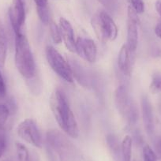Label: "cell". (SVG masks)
Segmentation results:
<instances>
[{
  "label": "cell",
  "instance_id": "6da1fadb",
  "mask_svg": "<svg viewBox=\"0 0 161 161\" xmlns=\"http://www.w3.org/2000/svg\"><path fill=\"white\" fill-rule=\"evenodd\" d=\"M50 105L54 117L60 128L68 136L77 138L79 134L78 126L66 94L60 89H55L51 96Z\"/></svg>",
  "mask_w": 161,
  "mask_h": 161
},
{
  "label": "cell",
  "instance_id": "7a4b0ae2",
  "mask_svg": "<svg viewBox=\"0 0 161 161\" xmlns=\"http://www.w3.org/2000/svg\"><path fill=\"white\" fill-rule=\"evenodd\" d=\"M15 64L22 77L31 79L36 76V64L30 45L22 32L15 35Z\"/></svg>",
  "mask_w": 161,
  "mask_h": 161
},
{
  "label": "cell",
  "instance_id": "3957f363",
  "mask_svg": "<svg viewBox=\"0 0 161 161\" xmlns=\"http://www.w3.org/2000/svg\"><path fill=\"white\" fill-rule=\"evenodd\" d=\"M46 140L61 161H81L78 149L60 131L57 130H48L46 134Z\"/></svg>",
  "mask_w": 161,
  "mask_h": 161
},
{
  "label": "cell",
  "instance_id": "277c9868",
  "mask_svg": "<svg viewBox=\"0 0 161 161\" xmlns=\"http://www.w3.org/2000/svg\"><path fill=\"white\" fill-rule=\"evenodd\" d=\"M91 23L96 35L102 42L113 41L117 38V25L106 12L100 11L92 17Z\"/></svg>",
  "mask_w": 161,
  "mask_h": 161
},
{
  "label": "cell",
  "instance_id": "5b68a950",
  "mask_svg": "<svg viewBox=\"0 0 161 161\" xmlns=\"http://www.w3.org/2000/svg\"><path fill=\"white\" fill-rule=\"evenodd\" d=\"M116 108L121 115L126 119L130 125H134L138 118V111L135 104L130 100L127 88L122 85L117 88L114 93Z\"/></svg>",
  "mask_w": 161,
  "mask_h": 161
},
{
  "label": "cell",
  "instance_id": "8992f818",
  "mask_svg": "<svg viewBox=\"0 0 161 161\" xmlns=\"http://www.w3.org/2000/svg\"><path fill=\"white\" fill-rule=\"evenodd\" d=\"M46 58L51 68L61 78L69 83L74 82V78L69 63L52 46L46 47Z\"/></svg>",
  "mask_w": 161,
  "mask_h": 161
},
{
  "label": "cell",
  "instance_id": "52a82bcc",
  "mask_svg": "<svg viewBox=\"0 0 161 161\" xmlns=\"http://www.w3.org/2000/svg\"><path fill=\"white\" fill-rule=\"evenodd\" d=\"M18 135L33 146L41 148L43 145L42 137L34 120L27 119L22 121L17 128Z\"/></svg>",
  "mask_w": 161,
  "mask_h": 161
},
{
  "label": "cell",
  "instance_id": "ba28073f",
  "mask_svg": "<svg viewBox=\"0 0 161 161\" xmlns=\"http://www.w3.org/2000/svg\"><path fill=\"white\" fill-rule=\"evenodd\" d=\"M138 14L130 6L127 10V39L126 44L131 53H134L138 44Z\"/></svg>",
  "mask_w": 161,
  "mask_h": 161
},
{
  "label": "cell",
  "instance_id": "9c48e42d",
  "mask_svg": "<svg viewBox=\"0 0 161 161\" xmlns=\"http://www.w3.org/2000/svg\"><path fill=\"white\" fill-rule=\"evenodd\" d=\"M9 18L15 35L21 33L25 20V0H13L9 9Z\"/></svg>",
  "mask_w": 161,
  "mask_h": 161
},
{
  "label": "cell",
  "instance_id": "30bf717a",
  "mask_svg": "<svg viewBox=\"0 0 161 161\" xmlns=\"http://www.w3.org/2000/svg\"><path fill=\"white\" fill-rule=\"evenodd\" d=\"M76 53L89 63L97 60V47L93 40L85 37H78L76 40Z\"/></svg>",
  "mask_w": 161,
  "mask_h": 161
},
{
  "label": "cell",
  "instance_id": "8fae6325",
  "mask_svg": "<svg viewBox=\"0 0 161 161\" xmlns=\"http://www.w3.org/2000/svg\"><path fill=\"white\" fill-rule=\"evenodd\" d=\"M68 63L70 66L74 78L80 86L85 88H91L93 86V80L90 74L77 60L69 58L68 59Z\"/></svg>",
  "mask_w": 161,
  "mask_h": 161
},
{
  "label": "cell",
  "instance_id": "7c38bea8",
  "mask_svg": "<svg viewBox=\"0 0 161 161\" xmlns=\"http://www.w3.org/2000/svg\"><path fill=\"white\" fill-rule=\"evenodd\" d=\"M61 32L62 40H63L66 48L70 52H76V40L74 38V32L72 25L64 18L59 19V25H58Z\"/></svg>",
  "mask_w": 161,
  "mask_h": 161
},
{
  "label": "cell",
  "instance_id": "4fadbf2b",
  "mask_svg": "<svg viewBox=\"0 0 161 161\" xmlns=\"http://www.w3.org/2000/svg\"><path fill=\"white\" fill-rule=\"evenodd\" d=\"M141 107H142V118L145 126V131L149 136H152L154 133V118L152 104L147 97L143 96L141 100Z\"/></svg>",
  "mask_w": 161,
  "mask_h": 161
},
{
  "label": "cell",
  "instance_id": "5bb4252c",
  "mask_svg": "<svg viewBox=\"0 0 161 161\" xmlns=\"http://www.w3.org/2000/svg\"><path fill=\"white\" fill-rule=\"evenodd\" d=\"M130 52L127 46L123 45L121 47L118 57L119 68L124 75H130L131 71V57Z\"/></svg>",
  "mask_w": 161,
  "mask_h": 161
},
{
  "label": "cell",
  "instance_id": "9a60e30c",
  "mask_svg": "<svg viewBox=\"0 0 161 161\" xmlns=\"http://www.w3.org/2000/svg\"><path fill=\"white\" fill-rule=\"evenodd\" d=\"M106 142L115 161H119L122 157V148L119 140L114 134H108L106 136Z\"/></svg>",
  "mask_w": 161,
  "mask_h": 161
},
{
  "label": "cell",
  "instance_id": "2e32d148",
  "mask_svg": "<svg viewBox=\"0 0 161 161\" xmlns=\"http://www.w3.org/2000/svg\"><path fill=\"white\" fill-rule=\"evenodd\" d=\"M132 137L129 135L126 136V137L123 138L122 143H121L123 161H131V156H132Z\"/></svg>",
  "mask_w": 161,
  "mask_h": 161
},
{
  "label": "cell",
  "instance_id": "e0dca14e",
  "mask_svg": "<svg viewBox=\"0 0 161 161\" xmlns=\"http://www.w3.org/2000/svg\"><path fill=\"white\" fill-rule=\"evenodd\" d=\"M7 52V40L2 27H0V67H3L6 63Z\"/></svg>",
  "mask_w": 161,
  "mask_h": 161
},
{
  "label": "cell",
  "instance_id": "ac0fdd59",
  "mask_svg": "<svg viewBox=\"0 0 161 161\" xmlns=\"http://www.w3.org/2000/svg\"><path fill=\"white\" fill-rule=\"evenodd\" d=\"M49 29H50L51 37H52L53 42L56 44H60L62 42V36L59 27L55 22H51Z\"/></svg>",
  "mask_w": 161,
  "mask_h": 161
},
{
  "label": "cell",
  "instance_id": "d6986e66",
  "mask_svg": "<svg viewBox=\"0 0 161 161\" xmlns=\"http://www.w3.org/2000/svg\"><path fill=\"white\" fill-rule=\"evenodd\" d=\"M150 92L152 93H159L161 92V75L156 74L153 76L152 82L149 86Z\"/></svg>",
  "mask_w": 161,
  "mask_h": 161
},
{
  "label": "cell",
  "instance_id": "ffe728a7",
  "mask_svg": "<svg viewBox=\"0 0 161 161\" xmlns=\"http://www.w3.org/2000/svg\"><path fill=\"white\" fill-rule=\"evenodd\" d=\"M16 149L19 161H29L30 153L25 145L21 143H16Z\"/></svg>",
  "mask_w": 161,
  "mask_h": 161
},
{
  "label": "cell",
  "instance_id": "44dd1931",
  "mask_svg": "<svg viewBox=\"0 0 161 161\" xmlns=\"http://www.w3.org/2000/svg\"><path fill=\"white\" fill-rule=\"evenodd\" d=\"M143 161H157L156 153L148 145L143 148Z\"/></svg>",
  "mask_w": 161,
  "mask_h": 161
},
{
  "label": "cell",
  "instance_id": "7402d4cb",
  "mask_svg": "<svg viewBox=\"0 0 161 161\" xmlns=\"http://www.w3.org/2000/svg\"><path fill=\"white\" fill-rule=\"evenodd\" d=\"M10 115V110L5 104L0 103V129L3 128Z\"/></svg>",
  "mask_w": 161,
  "mask_h": 161
},
{
  "label": "cell",
  "instance_id": "603a6c76",
  "mask_svg": "<svg viewBox=\"0 0 161 161\" xmlns=\"http://www.w3.org/2000/svg\"><path fill=\"white\" fill-rule=\"evenodd\" d=\"M98 1L107 10L111 12V13L116 12L119 8L118 0H98Z\"/></svg>",
  "mask_w": 161,
  "mask_h": 161
},
{
  "label": "cell",
  "instance_id": "cb8c5ba5",
  "mask_svg": "<svg viewBox=\"0 0 161 161\" xmlns=\"http://www.w3.org/2000/svg\"><path fill=\"white\" fill-rule=\"evenodd\" d=\"M7 148V135L3 128L0 129V158L2 157Z\"/></svg>",
  "mask_w": 161,
  "mask_h": 161
},
{
  "label": "cell",
  "instance_id": "d4e9b609",
  "mask_svg": "<svg viewBox=\"0 0 161 161\" xmlns=\"http://www.w3.org/2000/svg\"><path fill=\"white\" fill-rule=\"evenodd\" d=\"M130 3V7L137 12V14H142L145 10V4L143 0H129Z\"/></svg>",
  "mask_w": 161,
  "mask_h": 161
},
{
  "label": "cell",
  "instance_id": "484cf974",
  "mask_svg": "<svg viewBox=\"0 0 161 161\" xmlns=\"http://www.w3.org/2000/svg\"><path fill=\"white\" fill-rule=\"evenodd\" d=\"M7 94V87H6V83L4 80L3 77L2 75V73L0 71V100L3 99Z\"/></svg>",
  "mask_w": 161,
  "mask_h": 161
},
{
  "label": "cell",
  "instance_id": "4316f807",
  "mask_svg": "<svg viewBox=\"0 0 161 161\" xmlns=\"http://www.w3.org/2000/svg\"><path fill=\"white\" fill-rule=\"evenodd\" d=\"M36 6V10L40 9H44L48 7L47 4V0H34Z\"/></svg>",
  "mask_w": 161,
  "mask_h": 161
},
{
  "label": "cell",
  "instance_id": "83f0119b",
  "mask_svg": "<svg viewBox=\"0 0 161 161\" xmlns=\"http://www.w3.org/2000/svg\"><path fill=\"white\" fill-rule=\"evenodd\" d=\"M155 148H156V152H157L158 154L161 156V137L158 138L156 141V143H155Z\"/></svg>",
  "mask_w": 161,
  "mask_h": 161
},
{
  "label": "cell",
  "instance_id": "f1b7e54d",
  "mask_svg": "<svg viewBox=\"0 0 161 161\" xmlns=\"http://www.w3.org/2000/svg\"><path fill=\"white\" fill-rule=\"evenodd\" d=\"M155 33L159 38L161 39V21H159L155 28Z\"/></svg>",
  "mask_w": 161,
  "mask_h": 161
},
{
  "label": "cell",
  "instance_id": "f546056e",
  "mask_svg": "<svg viewBox=\"0 0 161 161\" xmlns=\"http://www.w3.org/2000/svg\"><path fill=\"white\" fill-rule=\"evenodd\" d=\"M29 161H39V156L35 152L30 153V156H29Z\"/></svg>",
  "mask_w": 161,
  "mask_h": 161
},
{
  "label": "cell",
  "instance_id": "4dcf8cb0",
  "mask_svg": "<svg viewBox=\"0 0 161 161\" xmlns=\"http://www.w3.org/2000/svg\"><path fill=\"white\" fill-rule=\"evenodd\" d=\"M156 10L157 11L158 14L161 17V1L158 0L157 2L156 3Z\"/></svg>",
  "mask_w": 161,
  "mask_h": 161
},
{
  "label": "cell",
  "instance_id": "1f68e13d",
  "mask_svg": "<svg viewBox=\"0 0 161 161\" xmlns=\"http://www.w3.org/2000/svg\"><path fill=\"white\" fill-rule=\"evenodd\" d=\"M159 112H160V114H161V100L159 103Z\"/></svg>",
  "mask_w": 161,
  "mask_h": 161
}]
</instances>
